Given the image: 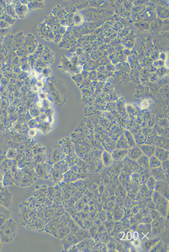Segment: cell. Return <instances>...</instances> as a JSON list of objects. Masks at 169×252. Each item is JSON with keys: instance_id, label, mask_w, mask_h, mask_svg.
I'll list each match as a JSON object with an SVG mask.
<instances>
[{"instance_id": "ba28073f", "label": "cell", "mask_w": 169, "mask_h": 252, "mask_svg": "<svg viewBox=\"0 0 169 252\" xmlns=\"http://www.w3.org/2000/svg\"><path fill=\"white\" fill-rule=\"evenodd\" d=\"M112 158L111 154L107 152H104L103 154V160L104 165L106 166H109L112 163Z\"/></svg>"}, {"instance_id": "8fae6325", "label": "cell", "mask_w": 169, "mask_h": 252, "mask_svg": "<svg viewBox=\"0 0 169 252\" xmlns=\"http://www.w3.org/2000/svg\"><path fill=\"white\" fill-rule=\"evenodd\" d=\"M147 185L149 189L153 190L155 188L156 182L154 178L152 176L151 177L149 180H148L147 183Z\"/></svg>"}, {"instance_id": "277c9868", "label": "cell", "mask_w": 169, "mask_h": 252, "mask_svg": "<svg viewBox=\"0 0 169 252\" xmlns=\"http://www.w3.org/2000/svg\"><path fill=\"white\" fill-rule=\"evenodd\" d=\"M142 153L147 156L150 157L154 156L156 150V147L154 146L144 145L140 146Z\"/></svg>"}, {"instance_id": "52a82bcc", "label": "cell", "mask_w": 169, "mask_h": 252, "mask_svg": "<svg viewBox=\"0 0 169 252\" xmlns=\"http://www.w3.org/2000/svg\"><path fill=\"white\" fill-rule=\"evenodd\" d=\"M117 148L120 149L127 150L130 148L128 142L124 136H122L117 142Z\"/></svg>"}, {"instance_id": "9c48e42d", "label": "cell", "mask_w": 169, "mask_h": 252, "mask_svg": "<svg viewBox=\"0 0 169 252\" xmlns=\"http://www.w3.org/2000/svg\"><path fill=\"white\" fill-rule=\"evenodd\" d=\"M137 162L139 164L144 167L147 168L149 167V159L148 156L145 155H143L137 160Z\"/></svg>"}, {"instance_id": "7a4b0ae2", "label": "cell", "mask_w": 169, "mask_h": 252, "mask_svg": "<svg viewBox=\"0 0 169 252\" xmlns=\"http://www.w3.org/2000/svg\"><path fill=\"white\" fill-rule=\"evenodd\" d=\"M154 155L161 162L166 161L168 159V152L162 148H156Z\"/></svg>"}, {"instance_id": "5b68a950", "label": "cell", "mask_w": 169, "mask_h": 252, "mask_svg": "<svg viewBox=\"0 0 169 252\" xmlns=\"http://www.w3.org/2000/svg\"><path fill=\"white\" fill-rule=\"evenodd\" d=\"M152 170L153 177L155 180H162L165 178V175L161 167Z\"/></svg>"}, {"instance_id": "3957f363", "label": "cell", "mask_w": 169, "mask_h": 252, "mask_svg": "<svg viewBox=\"0 0 169 252\" xmlns=\"http://www.w3.org/2000/svg\"><path fill=\"white\" fill-rule=\"evenodd\" d=\"M128 153V150L126 149L116 150L111 155L112 159L115 161H120L123 160L125 157L127 156Z\"/></svg>"}, {"instance_id": "6da1fadb", "label": "cell", "mask_w": 169, "mask_h": 252, "mask_svg": "<svg viewBox=\"0 0 169 252\" xmlns=\"http://www.w3.org/2000/svg\"><path fill=\"white\" fill-rule=\"evenodd\" d=\"M128 157L134 161H137L143 155L140 148L137 147H133L128 151Z\"/></svg>"}, {"instance_id": "7c38bea8", "label": "cell", "mask_w": 169, "mask_h": 252, "mask_svg": "<svg viewBox=\"0 0 169 252\" xmlns=\"http://www.w3.org/2000/svg\"><path fill=\"white\" fill-rule=\"evenodd\" d=\"M161 166H162V170L163 171L164 174L165 176H168V175L169 167L168 164V161H164V162L162 164Z\"/></svg>"}, {"instance_id": "8992f818", "label": "cell", "mask_w": 169, "mask_h": 252, "mask_svg": "<svg viewBox=\"0 0 169 252\" xmlns=\"http://www.w3.org/2000/svg\"><path fill=\"white\" fill-rule=\"evenodd\" d=\"M162 164V162L154 156H152L149 159V166L152 169L160 167Z\"/></svg>"}, {"instance_id": "30bf717a", "label": "cell", "mask_w": 169, "mask_h": 252, "mask_svg": "<svg viewBox=\"0 0 169 252\" xmlns=\"http://www.w3.org/2000/svg\"><path fill=\"white\" fill-rule=\"evenodd\" d=\"M125 136L124 137L126 138L127 142H128L130 148L134 147L135 145H136L135 144V140L129 131H126L125 133Z\"/></svg>"}]
</instances>
